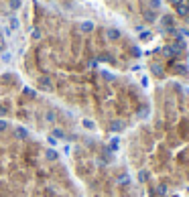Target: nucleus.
I'll return each instance as SVG.
<instances>
[{"label": "nucleus", "mask_w": 189, "mask_h": 197, "mask_svg": "<svg viewBox=\"0 0 189 197\" xmlns=\"http://www.w3.org/2000/svg\"><path fill=\"white\" fill-rule=\"evenodd\" d=\"M148 6H151L153 10H157V8L161 6V0H148Z\"/></svg>", "instance_id": "nucleus-1"}, {"label": "nucleus", "mask_w": 189, "mask_h": 197, "mask_svg": "<svg viewBox=\"0 0 189 197\" xmlns=\"http://www.w3.org/2000/svg\"><path fill=\"white\" fill-rule=\"evenodd\" d=\"M92 29H94V24H92V23H83V24H81V31H86V33L92 31Z\"/></svg>", "instance_id": "nucleus-2"}]
</instances>
